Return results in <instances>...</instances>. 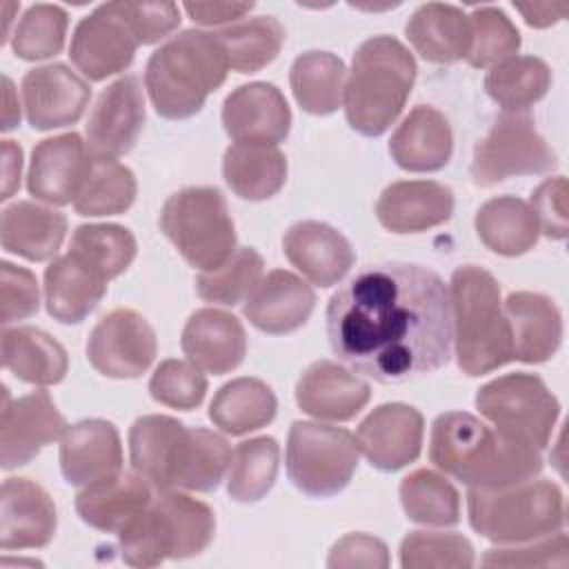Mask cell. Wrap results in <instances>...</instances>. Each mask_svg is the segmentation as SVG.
<instances>
[{"label":"cell","mask_w":569,"mask_h":569,"mask_svg":"<svg viewBox=\"0 0 569 569\" xmlns=\"http://www.w3.org/2000/svg\"><path fill=\"white\" fill-rule=\"evenodd\" d=\"M327 338L338 360L376 382L416 380L451 358L449 289L420 264H367L331 296Z\"/></svg>","instance_id":"6da1fadb"},{"label":"cell","mask_w":569,"mask_h":569,"mask_svg":"<svg viewBox=\"0 0 569 569\" xmlns=\"http://www.w3.org/2000/svg\"><path fill=\"white\" fill-rule=\"evenodd\" d=\"M429 460L473 489H500L542 471L540 449L505 438L465 411L440 413L429 438Z\"/></svg>","instance_id":"7a4b0ae2"},{"label":"cell","mask_w":569,"mask_h":569,"mask_svg":"<svg viewBox=\"0 0 569 569\" xmlns=\"http://www.w3.org/2000/svg\"><path fill=\"white\" fill-rule=\"evenodd\" d=\"M229 62L216 33L187 29L156 49L144 69V87L158 116H196L211 91L227 80Z\"/></svg>","instance_id":"3957f363"},{"label":"cell","mask_w":569,"mask_h":569,"mask_svg":"<svg viewBox=\"0 0 569 569\" xmlns=\"http://www.w3.org/2000/svg\"><path fill=\"white\" fill-rule=\"evenodd\" d=\"M416 60L409 49L391 36L365 40L351 60L345 82V113L353 131L382 136L400 116L413 80Z\"/></svg>","instance_id":"277c9868"},{"label":"cell","mask_w":569,"mask_h":569,"mask_svg":"<svg viewBox=\"0 0 569 569\" xmlns=\"http://www.w3.org/2000/svg\"><path fill=\"white\" fill-rule=\"evenodd\" d=\"M449 309L456 358L462 373L482 376L513 360L500 287L487 269L462 264L453 271Z\"/></svg>","instance_id":"5b68a950"},{"label":"cell","mask_w":569,"mask_h":569,"mask_svg":"<svg viewBox=\"0 0 569 569\" xmlns=\"http://www.w3.org/2000/svg\"><path fill=\"white\" fill-rule=\"evenodd\" d=\"M216 533L211 507L176 489L160 491L118 531L120 556L131 567H156L167 558L184 560L209 547Z\"/></svg>","instance_id":"8992f818"},{"label":"cell","mask_w":569,"mask_h":569,"mask_svg":"<svg viewBox=\"0 0 569 569\" xmlns=\"http://www.w3.org/2000/svg\"><path fill=\"white\" fill-rule=\"evenodd\" d=\"M467 509L473 531L498 545L540 540L565 525L562 491L545 478L500 489L469 487Z\"/></svg>","instance_id":"52a82bcc"},{"label":"cell","mask_w":569,"mask_h":569,"mask_svg":"<svg viewBox=\"0 0 569 569\" xmlns=\"http://www.w3.org/2000/svg\"><path fill=\"white\" fill-rule=\"evenodd\" d=\"M160 231L200 271H213L236 251V229L227 200L216 187H184L160 211Z\"/></svg>","instance_id":"ba28073f"},{"label":"cell","mask_w":569,"mask_h":569,"mask_svg":"<svg viewBox=\"0 0 569 569\" xmlns=\"http://www.w3.org/2000/svg\"><path fill=\"white\" fill-rule=\"evenodd\" d=\"M476 407L505 438L533 449L547 447L560 413L558 398L547 389L542 378L525 371L507 373L482 385L476 393Z\"/></svg>","instance_id":"9c48e42d"},{"label":"cell","mask_w":569,"mask_h":569,"mask_svg":"<svg viewBox=\"0 0 569 569\" xmlns=\"http://www.w3.org/2000/svg\"><path fill=\"white\" fill-rule=\"evenodd\" d=\"M358 453V440L351 431L296 420L287 438V473L302 493L329 498L349 485Z\"/></svg>","instance_id":"30bf717a"},{"label":"cell","mask_w":569,"mask_h":569,"mask_svg":"<svg viewBox=\"0 0 569 569\" xmlns=\"http://www.w3.org/2000/svg\"><path fill=\"white\" fill-rule=\"evenodd\" d=\"M556 164V153L536 131L533 118L527 111H502L476 142L469 171L478 187H493L513 176L547 173Z\"/></svg>","instance_id":"8fae6325"},{"label":"cell","mask_w":569,"mask_h":569,"mask_svg":"<svg viewBox=\"0 0 569 569\" xmlns=\"http://www.w3.org/2000/svg\"><path fill=\"white\" fill-rule=\"evenodd\" d=\"M158 351L156 331L133 309L118 307L102 316L87 340V358L91 367L107 378L142 376Z\"/></svg>","instance_id":"7c38bea8"},{"label":"cell","mask_w":569,"mask_h":569,"mask_svg":"<svg viewBox=\"0 0 569 569\" xmlns=\"http://www.w3.org/2000/svg\"><path fill=\"white\" fill-rule=\"evenodd\" d=\"M138 40L122 20L118 2H104L84 16L71 36L69 58L78 71L100 82L124 71L136 56Z\"/></svg>","instance_id":"4fadbf2b"},{"label":"cell","mask_w":569,"mask_h":569,"mask_svg":"<svg viewBox=\"0 0 569 569\" xmlns=\"http://www.w3.org/2000/svg\"><path fill=\"white\" fill-rule=\"evenodd\" d=\"M0 418V467L16 469L31 462L42 447L62 438L67 422L44 389L16 400L2 387Z\"/></svg>","instance_id":"5bb4252c"},{"label":"cell","mask_w":569,"mask_h":569,"mask_svg":"<svg viewBox=\"0 0 569 569\" xmlns=\"http://www.w3.org/2000/svg\"><path fill=\"white\" fill-rule=\"evenodd\" d=\"M144 124V93L136 76L111 82L87 120V149L93 158H120L131 151Z\"/></svg>","instance_id":"9a60e30c"},{"label":"cell","mask_w":569,"mask_h":569,"mask_svg":"<svg viewBox=\"0 0 569 569\" xmlns=\"http://www.w3.org/2000/svg\"><path fill=\"white\" fill-rule=\"evenodd\" d=\"M425 420L422 413L402 402L376 407L358 427V449L371 467L380 471H398L418 460L422 449Z\"/></svg>","instance_id":"2e32d148"},{"label":"cell","mask_w":569,"mask_h":569,"mask_svg":"<svg viewBox=\"0 0 569 569\" xmlns=\"http://www.w3.org/2000/svg\"><path fill=\"white\" fill-rule=\"evenodd\" d=\"M22 102L33 129H60L80 120L89 104V84L67 64H44L24 73Z\"/></svg>","instance_id":"e0dca14e"},{"label":"cell","mask_w":569,"mask_h":569,"mask_svg":"<svg viewBox=\"0 0 569 569\" xmlns=\"http://www.w3.org/2000/svg\"><path fill=\"white\" fill-rule=\"evenodd\" d=\"M91 169V153L80 133L69 131L40 140L31 151L27 189L38 200L69 204Z\"/></svg>","instance_id":"ac0fdd59"},{"label":"cell","mask_w":569,"mask_h":569,"mask_svg":"<svg viewBox=\"0 0 569 569\" xmlns=\"http://www.w3.org/2000/svg\"><path fill=\"white\" fill-rule=\"evenodd\" d=\"M222 124L236 144L276 147L289 136L291 111L278 87L249 82L224 98Z\"/></svg>","instance_id":"d6986e66"},{"label":"cell","mask_w":569,"mask_h":569,"mask_svg":"<svg viewBox=\"0 0 569 569\" xmlns=\"http://www.w3.org/2000/svg\"><path fill=\"white\" fill-rule=\"evenodd\" d=\"M58 513L51 496L29 478H7L0 491V547L40 549L56 533Z\"/></svg>","instance_id":"ffe728a7"},{"label":"cell","mask_w":569,"mask_h":569,"mask_svg":"<svg viewBox=\"0 0 569 569\" xmlns=\"http://www.w3.org/2000/svg\"><path fill=\"white\" fill-rule=\"evenodd\" d=\"M60 469L69 485L87 487L122 471L118 429L100 418L80 420L60 438Z\"/></svg>","instance_id":"44dd1931"},{"label":"cell","mask_w":569,"mask_h":569,"mask_svg":"<svg viewBox=\"0 0 569 569\" xmlns=\"http://www.w3.org/2000/svg\"><path fill=\"white\" fill-rule=\"evenodd\" d=\"M282 251L316 287H333L356 260L349 240L331 224L318 220L291 224L282 238Z\"/></svg>","instance_id":"7402d4cb"},{"label":"cell","mask_w":569,"mask_h":569,"mask_svg":"<svg viewBox=\"0 0 569 569\" xmlns=\"http://www.w3.org/2000/svg\"><path fill=\"white\" fill-rule=\"evenodd\" d=\"M316 307L313 289L287 269H273L260 278L244 300V316L264 333H291L300 329Z\"/></svg>","instance_id":"603a6c76"},{"label":"cell","mask_w":569,"mask_h":569,"mask_svg":"<svg viewBox=\"0 0 569 569\" xmlns=\"http://www.w3.org/2000/svg\"><path fill=\"white\" fill-rule=\"evenodd\" d=\"M371 398V387L338 362L318 360L296 385L298 407L318 420H351Z\"/></svg>","instance_id":"cb8c5ba5"},{"label":"cell","mask_w":569,"mask_h":569,"mask_svg":"<svg viewBox=\"0 0 569 569\" xmlns=\"http://www.w3.org/2000/svg\"><path fill=\"white\" fill-rule=\"evenodd\" d=\"M453 213V191L433 180H400L389 184L376 216L391 233H420L447 222Z\"/></svg>","instance_id":"d4e9b609"},{"label":"cell","mask_w":569,"mask_h":569,"mask_svg":"<svg viewBox=\"0 0 569 569\" xmlns=\"http://www.w3.org/2000/svg\"><path fill=\"white\" fill-rule=\"evenodd\" d=\"M502 311L511 333L513 360L538 365L556 356L562 342V316L551 298L516 291L507 296Z\"/></svg>","instance_id":"484cf974"},{"label":"cell","mask_w":569,"mask_h":569,"mask_svg":"<svg viewBox=\"0 0 569 569\" xmlns=\"http://www.w3.org/2000/svg\"><path fill=\"white\" fill-rule=\"evenodd\" d=\"M182 351L202 371L222 376L233 371L247 353L242 322L220 309H198L182 329Z\"/></svg>","instance_id":"4316f807"},{"label":"cell","mask_w":569,"mask_h":569,"mask_svg":"<svg viewBox=\"0 0 569 569\" xmlns=\"http://www.w3.org/2000/svg\"><path fill=\"white\" fill-rule=\"evenodd\" d=\"M453 151L451 124L438 109L418 104L398 124L389 140L393 162L413 173H429L442 169Z\"/></svg>","instance_id":"83f0119b"},{"label":"cell","mask_w":569,"mask_h":569,"mask_svg":"<svg viewBox=\"0 0 569 569\" xmlns=\"http://www.w3.org/2000/svg\"><path fill=\"white\" fill-rule=\"evenodd\" d=\"M151 500V485L140 473L120 471L113 478L87 485L76 496V511L89 527L118 533L129 520L144 511Z\"/></svg>","instance_id":"f1b7e54d"},{"label":"cell","mask_w":569,"mask_h":569,"mask_svg":"<svg viewBox=\"0 0 569 569\" xmlns=\"http://www.w3.org/2000/svg\"><path fill=\"white\" fill-rule=\"evenodd\" d=\"M229 442L209 429L184 427L171 456L169 482L171 489L213 491L231 467Z\"/></svg>","instance_id":"f546056e"},{"label":"cell","mask_w":569,"mask_h":569,"mask_svg":"<svg viewBox=\"0 0 569 569\" xmlns=\"http://www.w3.org/2000/svg\"><path fill=\"white\" fill-rule=\"evenodd\" d=\"M405 33L416 53L436 64H451L467 58L471 42L469 16L460 7L445 2L420 4L411 13Z\"/></svg>","instance_id":"4dcf8cb0"},{"label":"cell","mask_w":569,"mask_h":569,"mask_svg":"<svg viewBox=\"0 0 569 569\" xmlns=\"http://www.w3.org/2000/svg\"><path fill=\"white\" fill-rule=\"evenodd\" d=\"M67 233V218L31 200L4 207L0 218L2 249L31 262L49 260L58 253Z\"/></svg>","instance_id":"1f68e13d"},{"label":"cell","mask_w":569,"mask_h":569,"mask_svg":"<svg viewBox=\"0 0 569 569\" xmlns=\"http://www.w3.org/2000/svg\"><path fill=\"white\" fill-rule=\"evenodd\" d=\"M104 293L107 280L71 253L56 258L44 271L47 311L58 322H82L98 307Z\"/></svg>","instance_id":"d6a6232c"},{"label":"cell","mask_w":569,"mask_h":569,"mask_svg":"<svg viewBox=\"0 0 569 569\" xmlns=\"http://www.w3.org/2000/svg\"><path fill=\"white\" fill-rule=\"evenodd\" d=\"M2 367L29 385H58L69 369L64 347L36 327L2 331Z\"/></svg>","instance_id":"836d02e7"},{"label":"cell","mask_w":569,"mask_h":569,"mask_svg":"<svg viewBox=\"0 0 569 569\" xmlns=\"http://www.w3.org/2000/svg\"><path fill=\"white\" fill-rule=\"evenodd\" d=\"M473 224L482 244L500 256H522L533 249L540 236L533 209L516 196L487 200L478 209Z\"/></svg>","instance_id":"e575fe53"},{"label":"cell","mask_w":569,"mask_h":569,"mask_svg":"<svg viewBox=\"0 0 569 569\" xmlns=\"http://www.w3.org/2000/svg\"><path fill=\"white\" fill-rule=\"evenodd\" d=\"M222 176L242 200H267L284 187L287 158L269 144H231L224 151Z\"/></svg>","instance_id":"d590c367"},{"label":"cell","mask_w":569,"mask_h":569,"mask_svg":"<svg viewBox=\"0 0 569 569\" xmlns=\"http://www.w3.org/2000/svg\"><path fill=\"white\" fill-rule=\"evenodd\" d=\"M276 409L278 400L267 382L236 378L216 391L209 405V418L224 433L244 436L267 427L276 418Z\"/></svg>","instance_id":"8d00e7d4"},{"label":"cell","mask_w":569,"mask_h":569,"mask_svg":"<svg viewBox=\"0 0 569 569\" xmlns=\"http://www.w3.org/2000/svg\"><path fill=\"white\" fill-rule=\"evenodd\" d=\"M345 62L329 51L298 56L289 71L296 102L313 116H329L345 102Z\"/></svg>","instance_id":"74e56055"},{"label":"cell","mask_w":569,"mask_h":569,"mask_svg":"<svg viewBox=\"0 0 569 569\" xmlns=\"http://www.w3.org/2000/svg\"><path fill=\"white\" fill-rule=\"evenodd\" d=\"M184 425L171 416L149 413L140 416L129 429L131 467L140 473L158 493L171 491L169 467L173 447Z\"/></svg>","instance_id":"f35d334b"},{"label":"cell","mask_w":569,"mask_h":569,"mask_svg":"<svg viewBox=\"0 0 569 569\" xmlns=\"http://www.w3.org/2000/svg\"><path fill=\"white\" fill-rule=\"evenodd\" d=\"M551 87V69L536 56H513L489 69L485 89L505 111H527Z\"/></svg>","instance_id":"ab89813d"},{"label":"cell","mask_w":569,"mask_h":569,"mask_svg":"<svg viewBox=\"0 0 569 569\" xmlns=\"http://www.w3.org/2000/svg\"><path fill=\"white\" fill-rule=\"evenodd\" d=\"M216 38L233 71L256 73L280 53L284 29L273 16H258L218 31Z\"/></svg>","instance_id":"60d3db41"},{"label":"cell","mask_w":569,"mask_h":569,"mask_svg":"<svg viewBox=\"0 0 569 569\" xmlns=\"http://www.w3.org/2000/svg\"><path fill=\"white\" fill-rule=\"evenodd\" d=\"M136 178L129 167L113 158H93L89 176L73 200V209L80 216L100 218L124 213L136 200Z\"/></svg>","instance_id":"b9f144b4"},{"label":"cell","mask_w":569,"mask_h":569,"mask_svg":"<svg viewBox=\"0 0 569 569\" xmlns=\"http://www.w3.org/2000/svg\"><path fill=\"white\" fill-rule=\"evenodd\" d=\"M400 502L409 520L433 527L460 522V496L456 487L431 469H416L400 482Z\"/></svg>","instance_id":"7bdbcfd3"},{"label":"cell","mask_w":569,"mask_h":569,"mask_svg":"<svg viewBox=\"0 0 569 569\" xmlns=\"http://www.w3.org/2000/svg\"><path fill=\"white\" fill-rule=\"evenodd\" d=\"M280 447L273 438L260 436L240 442L231 453L227 491L236 502H258L276 482Z\"/></svg>","instance_id":"ee69618b"},{"label":"cell","mask_w":569,"mask_h":569,"mask_svg":"<svg viewBox=\"0 0 569 569\" xmlns=\"http://www.w3.org/2000/svg\"><path fill=\"white\" fill-rule=\"evenodd\" d=\"M67 253L109 282L136 258V238L120 224H80L71 236Z\"/></svg>","instance_id":"f6af8a7d"},{"label":"cell","mask_w":569,"mask_h":569,"mask_svg":"<svg viewBox=\"0 0 569 569\" xmlns=\"http://www.w3.org/2000/svg\"><path fill=\"white\" fill-rule=\"evenodd\" d=\"M264 260L253 247L236 249L227 262L213 271H200L196 278V291L202 300L233 307L256 289L262 278Z\"/></svg>","instance_id":"bcb514c9"},{"label":"cell","mask_w":569,"mask_h":569,"mask_svg":"<svg viewBox=\"0 0 569 569\" xmlns=\"http://www.w3.org/2000/svg\"><path fill=\"white\" fill-rule=\"evenodd\" d=\"M471 42L467 51V62L471 67L485 69L493 67L507 58H513L520 49V31L498 7H478L469 16Z\"/></svg>","instance_id":"7dc6e473"},{"label":"cell","mask_w":569,"mask_h":569,"mask_svg":"<svg viewBox=\"0 0 569 569\" xmlns=\"http://www.w3.org/2000/svg\"><path fill=\"white\" fill-rule=\"evenodd\" d=\"M69 16L58 4H31L20 18L11 47L22 60H44L62 51Z\"/></svg>","instance_id":"c3c4849f"},{"label":"cell","mask_w":569,"mask_h":569,"mask_svg":"<svg viewBox=\"0 0 569 569\" xmlns=\"http://www.w3.org/2000/svg\"><path fill=\"white\" fill-rule=\"evenodd\" d=\"M400 565L405 569L471 567L473 547L453 531H411L400 542Z\"/></svg>","instance_id":"681fc988"},{"label":"cell","mask_w":569,"mask_h":569,"mask_svg":"<svg viewBox=\"0 0 569 569\" xmlns=\"http://www.w3.org/2000/svg\"><path fill=\"white\" fill-rule=\"evenodd\" d=\"M149 393L164 407L191 411L204 400L207 378L191 360L169 358L156 367L149 380Z\"/></svg>","instance_id":"f907efd6"},{"label":"cell","mask_w":569,"mask_h":569,"mask_svg":"<svg viewBox=\"0 0 569 569\" xmlns=\"http://www.w3.org/2000/svg\"><path fill=\"white\" fill-rule=\"evenodd\" d=\"M485 567H567L569 565V540L562 531L556 536L516 547L489 549L482 556Z\"/></svg>","instance_id":"816d5d0a"},{"label":"cell","mask_w":569,"mask_h":569,"mask_svg":"<svg viewBox=\"0 0 569 569\" xmlns=\"http://www.w3.org/2000/svg\"><path fill=\"white\" fill-rule=\"evenodd\" d=\"M40 307L36 276L7 260L0 262V322L11 325L33 316Z\"/></svg>","instance_id":"f5cc1de1"},{"label":"cell","mask_w":569,"mask_h":569,"mask_svg":"<svg viewBox=\"0 0 569 569\" xmlns=\"http://www.w3.org/2000/svg\"><path fill=\"white\" fill-rule=\"evenodd\" d=\"M122 20L138 44H153L180 24V9L173 2H118Z\"/></svg>","instance_id":"db71d44e"},{"label":"cell","mask_w":569,"mask_h":569,"mask_svg":"<svg viewBox=\"0 0 569 569\" xmlns=\"http://www.w3.org/2000/svg\"><path fill=\"white\" fill-rule=\"evenodd\" d=\"M529 207L533 209L540 231L551 240H565L569 233L567 222V180L562 176L547 178L540 182L533 193Z\"/></svg>","instance_id":"11a10c76"},{"label":"cell","mask_w":569,"mask_h":569,"mask_svg":"<svg viewBox=\"0 0 569 569\" xmlns=\"http://www.w3.org/2000/svg\"><path fill=\"white\" fill-rule=\"evenodd\" d=\"M329 567H389L387 545L367 533H347L340 538L327 560Z\"/></svg>","instance_id":"9f6ffc18"},{"label":"cell","mask_w":569,"mask_h":569,"mask_svg":"<svg viewBox=\"0 0 569 569\" xmlns=\"http://www.w3.org/2000/svg\"><path fill=\"white\" fill-rule=\"evenodd\" d=\"M182 9L193 22L213 27L240 20L253 9V2H184Z\"/></svg>","instance_id":"6f0895ef"},{"label":"cell","mask_w":569,"mask_h":569,"mask_svg":"<svg viewBox=\"0 0 569 569\" xmlns=\"http://www.w3.org/2000/svg\"><path fill=\"white\" fill-rule=\"evenodd\" d=\"M516 11L522 13L525 22L538 29L551 27L558 20H562L569 13V4L567 2H531V4H513Z\"/></svg>","instance_id":"680465c9"},{"label":"cell","mask_w":569,"mask_h":569,"mask_svg":"<svg viewBox=\"0 0 569 569\" xmlns=\"http://www.w3.org/2000/svg\"><path fill=\"white\" fill-rule=\"evenodd\" d=\"M22 149L13 140H2V193L0 200H9L20 187Z\"/></svg>","instance_id":"91938a15"},{"label":"cell","mask_w":569,"mask_h":569,"mask_svg":"<svg viewBox=\"0 0 569 569\" xmlns=\"http://www.w3.org/2000/svg\"><path fill=\"white\" fill-rule=\"evenodd\" d=\"M2 84H4V109H2V131H9L13 129L18 122H20V107L18 102L13 100V84L11 80L4 76L2 78Z\"/></svg>","instance_id":"94428289"}]
</instances>
